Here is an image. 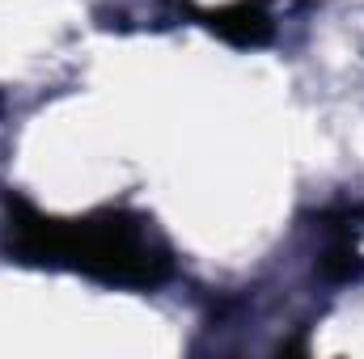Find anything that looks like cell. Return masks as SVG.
<instances>
[{
	"label": "cell",
	"mask_w": 364,
	"mask_h": 359,
	"mask_svg": "<svg viewBox=\"0 0 364 359\" xmlns=\"http://www.w3.org/2000/svg\"><path fill=\"white\" fill-rule=\"evenodd\" d=\"M9 254L38 267L85 270L102 283L123 287H153L170 275V254L127 211L51 220L26 203H9Z\"/></svg>",
	"instance_id": "1"
},
{
	"label": "cell",
	"mask_w": 364,
	"mask_h": 359,
	"mask_svg": "<svg viewBox=\"0 0 364 359\" xmlns=\"http://www.w3.org/2000/svg\"><path fill=\"white\" fill-rule=\"evenodd\" d=\"M203 21H208L220 38H229V43H237V47H263V43L272 38V17L263 13L259 0L225 4V9H216V13H203Z\"/></svg>",
	"instance_id": "2"
}]
</instances>
